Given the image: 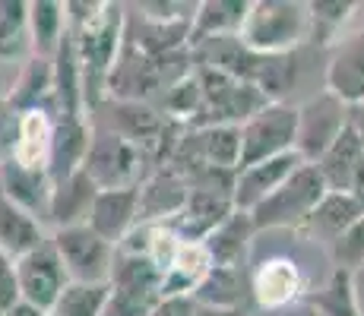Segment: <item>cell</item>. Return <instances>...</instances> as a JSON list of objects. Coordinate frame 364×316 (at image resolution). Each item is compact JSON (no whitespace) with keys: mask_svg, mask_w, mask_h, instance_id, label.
Returning <instances> with one entry per match:
<instances>
[{"mask_svg":"<svg viewBox=\"0 0 364 316\" xmlns=\"http://www.w3.org/2000/svg\"><path fill=\"white\" fill-rule=\"evenodd\" d=\"M86 224L102 237V241H108L117 247V241L136 224V187L99 190L92 209H89Z\"/></svg>","mask_w":364,"mask_h":316,"instance_id":"44dd1931","label":"cell"},{"mask_svg":"<svg viewBox=\"0 0 364 316\" xmlns=\"http://www.w3.org/2000/svg\"><path fill=\"white\" fill-rule=\"evenodd\" d=\"M348 193L355 196V202L361 206V212H364V161H361V168H358V174H355V184H352V190Z\"/></svg>","mask_w":364,"mask_h":316,"instance_id":"b9f144b4","label":"cell"},{"mask_svg":"<svg viewBox=\"0 0 364 316\" xmlns=\"http://www.w3.org/2000/svg\"><path fill=\"white\" fill-rule=\"evenodd\" d=\"M89 139H92V121L89 114H58L51 130V152H48V178L60 180L67 174L80 171L82 158H86Z\"/></svg>","mask_w":364,"mask_h":316,"instance_id":"5bb4252c","label":"cell"},{"mask_svg":"<svg viewBox=\"0 0 364 316\" xmlns=\"http://www.w3.org/2000/svg\"><path fill=\"white\" fill-rule=\"evenodd\" d=\"M323 86V92L339 98L346 108L364 102V29L342 35V41L330 48Z\"/></svg>","mask_w":364,"mask_h":316,"instance_id":"8fae6325","label":"cell"},{"mask_svg":"<svg viewBox=\"0 0 364 316\" xmlns=\"http://www.w3.org/2000/svg\"><path fill=\"white\" fill-rule=\"evenodd\" d=\"M193 298L191 294H174V298H159L149 316H193Z\"/></svg>","mask_w":364,"mask_h":316,"instance_id":"8d00e7d4","label":"cell"},{"mask_svg":"<svg viewBox=\"0 0 364 316\" xmlns=\"http://www.w3.org/2000/svg\"><path fill=\"white\" fill-rule=\"evenodd\" d=\"M111 285H80L70 282L60 298L54 300V307L48 316H102L105 304H108Z\"/></svg>","mask_w":364,"mask_h":316,"instance_id":"d6a6232c","label":"cell"},{"mask_svg":"<svg viewBox=\"0 0 364 316\" xmlns=\"http://www.w3.org/2000/svg\"><path fill=\"white\" fill-rule=\"evenodd\" d=\"M4 316H48V313L35 310V307H32V304H26V300H16L13 307H6Z\"/></svg>","mask_w":364,"mask_h":316,"instance_id":"60d3db41","label":"cell"},{"mask_svg":"<svg viewBox=\"0 0 364 316\" xmlns=\"http://www.w3.org/2000/svg\"><path fill=\"white\" fill-rule=\"evenodd\" d=\"M326 187L320 180L317 168L314 165H301L289 180L279 190H272L266 200H260L250 209V224H254V234L260 231H276V228H289L298 231L307 222V215L314 212L320 200H323Z\"/></svg>","mask_w":364,"mask_h":316,"instance_id":"277c9868","label":"cell"},{"mask_svg":"<svg viewBox=\"0 0 364 316\" xmlns=\"http://www.w3.org/2000/svg\"><path fill=\"white\" fill-rule=\"evenodd\" d=\"M250 0H203L193 10L191 23V48L206 38H225V35H237L247 16Z\"/></svg>","mask_w":364,"mask_h":316,"instance_id":"83f0119b","label":"cell"},{"mask_svg":"<svg viewBox=\"0 0 364 316\" xmlns=\"http://www.w3.org/2000/svg\"><path fill=\"white\" fill-rule=\"evenodd\" d=\"M67 29L82 70L86 114L105 102V82L124 45V4L111 0H67Z\"/></svg>","mask_w":364,"mask_h":316,"instance_id":"6da1fadb","label":"cell"},{"mask_svg":"<svg viewBox=\"0 0 364 316\" xmlns=\"http://www.w3.org/2000/svg\"><path fill=\"white\" fill-rule=\"evenodd\" d=\"M26 0H0V60L29 58Z\"/></svg>","mask_w":364,"mask_h":316,"instance_id":"1f68e13d","label":"cell"},{"mask_svg":"<svg viewBox=\"0 0 364 316\" xmlns=\"http://www.w3.org/2000/svg\"><path fill=\"white\" fill-rule=\"evenodd\" d=\"M361 161H364V146L358 143V136H355L346 124V130L333 139V146L323 156L314 161V168H317L326 190H333V193H348L355 184V174H358Z\"/></svg>","mask_w":364,"mask_h":316,"instance_id":"7402d4cb","label":"cell"},{"mask_svg":"<svg viewBox=\"0 0 364 316\" xmlns=\"http://www.w3.org/2000/svg\"><path fill=\"white\" fill-rule=\"evenodd\" d=\"M307 45L304 48H333L342 41V29L355 19V0H307Z\"/></svg>","mask_w":364,"mask_h":316,"instance_id":"484cf974","label":"cell"},{"mask_svg":"<svg viewBox=\"0 0 364 316\" xmlns=\"http://www.w3.org/2000/svg\"><path fill=\"white\" fill-rule=\"evenodd\" d=\"M13 276H16L19 288V300L32 304L35 310L48 313L54 307V300L60 298V291L70 285L64 263H60L58 250L51 247V241L38 244L35 250H29L26 256H19L13 263Z\"/></svg>","mask_w":364,"mask_h":316,"instance_id":"9c48e42d","label":"cell"},{"mask_svg":"<svg viewBox=\"0 0 364 316\" xmlns=\"http://www.w3.org/2000/svg\"><path fill=\"white\" fill-rule=\"evenodd\" d=\"M301 304L314 316H364L355 291V276L342 269H333L320 288H307Z\"/></svg>","mask_w":364,"mask_h":316,"instance_id":"f1b7e54d","label":"cell"},{"mask_svg":"<svg viewBox=\"0 0 364 316\" xmlns=\"http://www.w3.org/2000/svg\"><path fill=\"white\" fill-rule=\"evenodd\" d=\"M187 184L171 168H152L136 187V222L143 224H165L181 212L187 200Z\"/></svg>","mask_w":364,"mask_h":316,"instance_id":"9a60e30c","label":"cell"},{"mask_svg":"<svg viewBox=\"0 0 364 316\" xmlns=\"http://www.w3.org/2000/svg\"><path fill=\"white\" fill-rule=\"evenodd\" d=\"M159 288H143V285H111L108 304L102 316H149L152 307L159 304Z\"/></svg>","mask_w":364,"mask_h":316,"instance_id":"836d02e7","label":"cell"},{"mask_svg":"<svg viewBox=\"0 0 364 316\" xmlns=\"http://www.w3.org/2000/svg\"><path fill=\"white\" fill-rule=\"evenodd\" d=\"M301 165H307V161L301 158L298 152H285V156L257 161V165H247V168H237L235 193H232L235 209L250 212V209H254L260 200H266L272 190L282 187Z\"/></svg>","mask_w":364,"mask_h":316,"instance_id":"7c38bea8","label":"cell"},{"mask_svg":"<svg viewBox=\"0 0 364 316\" xmlns=\"http://www.w3.org/2000/svg\"><path fill=\"white\" fill-rule=\"evenodd\" d=\"M295 130H298V104L291 102L263 104L254 117H247L241 124V165L237 168L295 152Z\"/></svg>","mask_w":364,"mask_h":316,"instance_id":"52a82bcc","label":"cell"},{"mask_svg":"<svg viewBox=\"0 0 364 316\" xmlns=\"http://www.w3.org/2000/svg\"><path fill=\"white\" fill-rule=\"evenodd\" d=\"M346 104L330 92H320L307 98L304 104H298V130H295V152L307 165H314L326 149L333 146V139L346 130Z\"/></svg>","mask_w":364,"mask_h":316,"instance_id":"30bf717a","label":"cell"},{"mask_svg":"<svg viewBox=\"0 0 364 316\" xmlns=\"http://www.w3.org/2000/svg\"><path fill=\"white\" fill-rule=\"evenodd\" d=\"M51 130H54V117L45 114V111L19 114L16 143H13L10 161H16L23 168H45L48 152H51Z\"/></svg>","mask_w":364,"mask_h":316,"instance_id":"f546056e","label":"cell"},{"mask_svg":"<svg viewBox=\"0 0 364 316\" xmlns=\"http://www.w3.org/2000/svg\"><path fill=\"white\" fill-rule=\"evenodd\" d=\"M193 73H197V82H200V108H197V117L191 121V130H197V126H219V124L241 126L263 104H269L250 82L232 80V76L219 73L213 67L193 63Z\"/></svg>","mask_w":364,"mask_h":316,"instance_id":"3957f363","label":"cell"},{"mask_svg":"<svg viewBox=\"0 0 364 316\" xmlns=\"http://www.w3.org/2000/svg\"><path fill=\"white\" fill-rule=\"evenodd\" d=\"M51 247L58 250L70 282L80 285H108L111 266H114V244L102 241L89 224L58 228L48 234Z\"/></svg>","mask_w":364,"mask_h":316,"instance_id":"8992f818","label":"cell"},{"mask_svg":"<svg viewBox=\"0 0 364 316\" xmlns=\"http://www.w3.org/2000/svg\"><path fill=\"white\" fill-rule=\"evenodd\" d=\"M237 38L257 54H291L307 45V6L301 0H250Z\"/></svg>","mask_w":364,"mask_h":316,"instance_id":"7a4b0ae2","label":"cell"},{"mask_svg":"<svg viewBox=\"0 0 364 316\" xmlns=\"http://www.w3.org/2000/svg\"><path fill=\"white\" fill-rule=\"evenodd\" d=\"M6 104L16 114L26 111H45L54 117V82H51V58H29L23 60V70L13 80V86L4 92Z\"/></svg>","mask_w":364,"mask_h":316,"instance_id":"ffe728a7","label":"cell"},{"mask_svg":"<svg viewBox=\"0 0 364 316\" xmlns=\"http://www.w3.org/2000/svg\"><path fill=\"white\" fill-rule=\"evenodd\" d=\"M191 298H193V304H200V307H219V310H237V307H250L247 272L209 266V272L203 276V282L193 288Z\"/></svg>","mask_w":364,"mask_h":316,"instance_id":"4316f807","label":"cell"},{"mask_svg":"<svg viewBox=\"0 0 364 316\" xmlns=\"http://www.w3.org/2000/svg\"><path fill=\"white\" fill-rule=\"evenodd\" d=\"M0 316H4V310H0Z\"/></svg>","mask_w":364,"mask_h":316,"instance_id":"7bdbcfd3","label":"cell"},{"mask_svg":"<svg viewBox=\"0 0 364 316\" xmlns=\"http://www.w3.org/2000/svg\"><path fill=\"white\" fill-rule=\"evenodd\" d=\"M45 241H48L45 224L35 222L29 212L13 206V202L0 193V256L16 263L19 256H26V253L35 250Z\"/></svg>","mask_w":364,"mask_h":316,"instance_id":"cb8c5ba5","label":"cell"},{"mask_svg":"<svg viewBox=\"0 0 364 316\" xmlns=\"http://www.w3.org/2000/svg\"><path fill=\"white\" fill-rule=\"evenodd\" d=\"M99 187L86 178V171H73L67 178L51 184V202H48V224L51 231L58 228H73V224H86L89 209L95 202Z\"/></svg>","mask_w":364,"mask_h":316,"instance_id":"ac0fdd59","label":"cell"},{"mask_svg":"<svg viewBox=\"0 0 364 316\" xmlns=\"http://www.w3.org/2000/svg\"><path fill=\"white\" fill-rule=\"evenodd\" d=\"M51 82H54V117L58 114H86V102H82V70L76 58L73 38L67 35L60 38L58 51L51 58Z\"/></svg>","mask_w":364,"mask_h":316,"instance_id":"603a6c76","label":"cell"},{"mask_svg":"<svg viewBox=\"0 0 364 316\" xmlns=\"http://www.w3.org/2000/svg\"><path fill=\"white\" fill-rule=\"evenodd\" d=\"M193 316H250V307H237V310H219V307H193Z\"/></svg>","mask_w":364,"mask_h":316,"instance_id":"ab89813d","label":"cell"},{"mask_svg":"<svg viewBox=\"0 0 364 316\" xmlns=\"http://www.w3.org/2000/svg\"><path fill=\"white\" fill-rule=\"evenodd\" d=\"M82 171L99 190H127L143 184L152 165L143 152L124 143L121 136L92 124V139H89L86 158H82Z\"/></svg>","mask_w":364,"mask_h":316,"instance_id":"5b68a950","label":"cell"},{"mask_svg":"<svg viewBox=\"0 0 364 316\" xmlns=\"http://www.w3.org/2000/svg\"><path fill=\"white\" fill-rule=\"evenodd\" d=\"M26 29H29V51L35 58H54L60 38L67 35V6L60 0H29Z\"/></svg>","mask_w":364,"mask_h":316,"instance_id":"d4e9b609","label":"cell"},{"mask_svg":"<svg viewBox=\"0 0 364 316\" xmlns=\"http://www.w3.org/2000/svg\"><path fill=\"white\" fill-rule=\"evenodd\" d=\"M361 215L364 212H361L358 202H355L352 193H333V190H326L323 200L314 206V212L307 215V222L298 228V234L333 247V244L339 241V237L346 234Z\"/></svg>","mask_w":364,"mask_h":316,"instance_id":"d6986e66","label":"cell"},{"mask_svg":"<svg viewBox=\"0 0 364 316\" xmlns=\"http://www.w3.org/2000/svg\"><path fill=\"white\" fill-rule=\"evenodd\" d=\"M0 193L29 212L35 222L48 224V202H51V178L45 168H23L16 161H0Z\"/></svg>","mask_w":364,"mask_h":316,"instance_id":"2e32d148","label":"cell"},{"mask_svg":"<svg viewBox=\"0 0 364 316\" xmlns=\"http://www.w3.org/2000/svg\"><path fill=\"white\" fill-rule=\"evenodd\" d=\"M346 124H348V130L358 136V143L364 146V102L358 104H348V111H346Z\"/></svg>","mask_w":364,"mask_h":316,"instance_id":"f35d334b","label":"cell"},{"mask_svg":"<svg viewBox=\"0 0 364 316\" xmlns=\"http://www.w3.org/2000/svg\"><path fill=\"white\" fill-rule=\"evenodd\" d=\"M16 126H19V114L6 104L4 92H0V161L10 158L13 143H16Z\"/></svg>","mask_w":364,"mask_h":316,"instance_id":"d590c367","label":"cell"},{"mask_svg":"<svg viewBox=\"0 0 364 316\" xmlns=\"http://www.w3.org/2000/svg\"><path fill=\"white\" fill-rule=\"evenodd\" d=\"M330 256H333V269H342L348 276L364 269V215L333 244Z\"/></svg>","mask_w":364,"mask_h":316,"instance_id":"e575fe53","label":"cell"},{"mask_svg":"<svg viewBox=\"0 0 364 316\" xmlns=\"http://www.w3.org/2000/svg\"><path fill=\"white\" fill-rule=\"evenodd\" d=\"M235 212L232 196H219V193H203V190H191L181 206V212L174 219H168L165 224L178 234V241L184 244H203L228 215Z\"/></svg>","mask_w":364,"mask_h":316,"instance_id":"4fadbf2b","label":"cell"},{"mask_svg":"<svg viewBox=\"0 0 364 316\" xmlns=\"http://www.w3.org/2000/svg\"><path fill=\"white\" fill-rule=\"evenodd\" d=\"M247 288L254 307L266 313L289 310L291 304H301L307 294V278L301 266L291 256H266L247 272Z\"/></svg>","mask_w":364,"mask_h":316,"instance_id":"ba28073f","label":"cell"},{"mask_svg":"<svg viewBox=\"0 0 364 316\" xmlns=\"http://www.w3.org/2000/svg\"><path fill=\"white\" fill-rule=\"evenodd\" d=\"M209 272V256L203 250V244H181L174 253L171 266L165 269L159 294L162 298H174V294H193V288L203 282V276Z\"/></svg>","mask_w":364,"mask_h":316,"instance_id":"4dcf8cb0","label":"cell"},{"mask_svg":"<svg viewBox=\"0 0 364 316\" xmlns=\"http://www.w3.org/2000/svg\"><path fill=\"white\" fill-rule=\"evenodd\" d=\"M19 300V288H16V276H13V263L6 256H0V310L13 307Z\"/></svg>","mask_w":364,"mask_h":316,"instance_id":"74e56055","label":"cell"},{"mask_svg":"<svg viewBox=\"0 0 364 316\" xmlns=\"http://www.w3.org/2000/svg\"><path fill=\"white\" fill-rule=\"evenodd\" d=\"M250 247H254V224H250V215L241 212V209H235V212L203 241L209 266H219V269L247 272Z\"/></svg>","mask_w":364,"mask_h":316,"instance_id":"e0dca14e","label":"cell"}]
</instances>
